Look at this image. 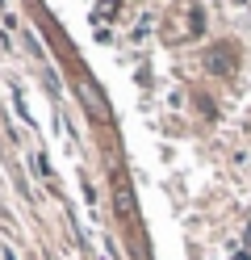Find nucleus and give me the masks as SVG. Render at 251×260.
Listing matches in <instances>:
<instances>
[{"instance_id": "nucleus-1", "label": "nucleus", "mask_w": 251, "mask_h": 260, "mask_svg": "<svg viewBox=\"0 0 251 260\" xmlns=\"http://www.w3.org/2000/svg\"><path fill=\"white\" fill-rule=\"evenodd\" d=\"M113 13H122V0H100V5H96V13H92V17H96V21H109V17H113Z\"/></svg>"}]
</instances>
